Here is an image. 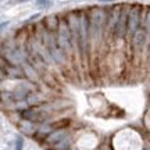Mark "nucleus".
<instances>
[{
    "label": "nucleus",
    "mask_w": 150,
    "mask_h": 150,
    "mask_svg": "<svg viewBox=\"0 0 150 150\" xmlns=\"http://www.w3.org/2000/svg\"><path fill=\"white\" fill-rule=\"evenodd\" d=\"M89 40L91 46L100 43L106 38V18L107 10L102 7H92L89 10Z\"/></svg>",
    "instance_id": "obj_1"
},
{
    "label": "nucleus",
    "mask_w": 150,
    "mask_h": 150,
    "mask_svg": "<svg viewBox=\"0 0 150 150\" xmlns=\"http://www.w3.org/2000/svg\"><path fill=\"white\" fill-rule=\"evenodd\" d=\"M56 38H57V43H59L60 49L65 53L67 57H70L74 46H72V36H71V31L70 27L67 24V20L64 18H60V24H59V29L56 32Z\"/></svg>",
    "instance_id": "obj_2"
},
{
    "label": "nucleus",
    "mask_w": 150,
    "mask_h": 150,
    "mask_svg": "<svg viewBox=\"0 0 150 150\" xmlns=\"http://www.w3.org/2000/svg\"><path fill=\"white\" fill-rule=\"evenodd\" d=\"M142 13H143V7L140 4L129 6V13H128V31L127 35L132 36L138 29L140 28V22H142Z\"/></svg>",
    "instance_id": "obj_3"
},
{
    "label": "nucleus",
    "mask_w": 150,
    "mask_h": 150,
    "mask_svg": "<svg viewBox=\"0 0 150 150\" xmlns=\"http://www.w3.org/2000/svg\"><path fill=\"white\" fill-rule=\"evenodd\" d=\"M128 13H129V6L122 4L121 10H120V16H118V21L114 28V33L112 36L117 39H124L127 36V31H128Z\"/></svg>",
    "instance_id": "obj_4"
},
{
    "label": "nucleus",
    "mask_w": 150,
    "mask_h": 150,
    "mask_svg": "<svg viewBox=\"0 0 150 150\" xmlns=\"http://www.w3.org/2000/svg\"><path fill=\"white\" fill-rule=\"evenodd\" d=\"M121 6H112L110 10H107V18H106V36L114 33V28L118 21Z\"/></svg>",
    "instance_id": "obj_5"
},
{
    "label": "nucleus",
    "mask_w": 150,
    "mask_h": 150,
    "mask_svg": "<svg viewBox=\"0 0 150 150\" xmlns=\"http://www.w3.org/2000/svg\"><path fill=\"white\" fill-rule=\"evenodd\" d=\"M21 117L24 120H28V121H32V122H39V121H43L46 114L43 111L42 107H29V108H24L21 111Z\"/></svg>",
    "instance_id": "obj_6"
},
{
    "label": "nucleus",
    "mask_w": 150,
    "mask_h": 150,
    "mask_svg": "<svg viewBox=\"0 0 150 150\" xmlns=\"http://www.w3.org/2000/svg\"><path fill=\"white\" fill-rule=\"evenodd\" d=\"M131 38H132V46H134V49L135 50H140L145 46L146 39H147V33H146V31L143 28H139Z\"/></svg>",
    "instance_id": "obj_7"
},
{
    "label": "nucleus",
    "mask_w": 150,
    "mask_h": 150,
    "mask_svg": "<svg viewBox=\"0 0 150 150\" xmlns=\"http://www.w3.org/2000/svg\"><path fill=\"white\" fill-rule=\"evenodd\" d=\"M22 71H24V76L25 78H28V79L31 81V82H35V81H38V78H39V74H38V70L33 67L29 61H24L22 63Z\"/></svg>",
    "instance_id": "obj_8"
},
{
    "label": "nucleus",
    "mask_w": 150,
    "mask_h": 150,
    "mask_svg": "<svg viewBox=\"0 0 150 150\" xmlns=\"http://www.w3.org/2000/svg\"><path fill=\"white\" fill-rule=\"evenodd\" d=\"M59 24H60V18L57 16H47L45 20H43V27L47 29L49 32L56 33L57 29H59Z\"/></svg>",
    "instance_id": "obj_9"
},
{
    "label": "nucleus",
    "mask_w": 150,
    "mask_h": 150,
    "mask_svg": "<svg viewBox=\"0 0 150 150\" xmlns=\"http://www.w3.org/2000/svg\"><path fill=\"white\" fill-rule=\"evenodd\" d=\"M65 136H67V132H65L64 129H59V131H54V132H50V134L46 136V139L50 145H56V143H59L61 139H64Z\"/></svg>",
    "instance_id": "obj_10"
},
{
    "label": "nucleus",
    "mask_w": 150,
    "mask_h": 150,
    "mask_svg": "<svg viewBox=\"0 0 150 150\" xmlns=\"http://www.w3.org/2000/svg\"><path fill=\"white\" fill-rule=\"evenodd\" d=\"M140 25L146 31V33L150 35V7L145 13H142V22H140Z\"/></svg>",
    "instance_id": "obj_11"
},
{
    "label": "nucleus",
    "mask_w": 150,
    "mask_h": 150,
    "mask_svg": "<svg viewBox=\"0 0 150 150\" xmlns=\"http://www.w3.org/2000/svg\"><path fill=\"white\" fill-rule=\"evenodd\" d=\"M20 127H21V131H22V132H25L27 135H32L33 131H35L33 122H32V121H28V120H25V121H24V122H22Z\"/></svg>",
    "instance_id": "obj_12"
},
{
    "label": "nucleus",
    "mask_w": 150,
    "mask_h": 150,
    "mask_svg": "<svg viewBox=\"0 0 150 150\" xmlns=\"http://www.w3.org/2000/svg\"><path fill=\"white\" fill-rule=\"evenodd\" d=\"M68 146H70V140H68V136H65L64 139H61L59 143H56L54 147L57 150H65V149H68Z\"/></svg>",
    "instance_id": "obj_13"
},
{
    "label": "nucleus",
    "mask_w": 150,
    "mask_h": 150,
    "mask_svg": "<svg viewBox=\"0 0 150 150\" xmlns=\"http://www.w3.org/2000/svg\"><path fill=\"white\" fill-rule=\"evenodd\" d=\"M36 6L40 8H46L50 6V0H36Z\"/></svg>",
    "instance_id": "obj_14"
},
{
    "label": "nucleus",
    "mask_w": 150,
    "mask_h": 150,
    "mask_svg": "<svg viewBox=\"0 0 150 150\" xmlns=\"http://www.w3.org/2000/svg\"><path fill=\"white\" fill-rule=\"evenodd\" d=\"M16 150H24V139L18 136L16 140Z\"/></svg>",
    "instance_id": "obj_15"
},
{
    "label": "nucleus",
    "mask_w": 150,
    "mask_h": 150,
    "mask_svg": "<svg viewBox=\"0 0 150 150\" xmlns=\"http://www.w3.org/2000/svg\"><path fill=\"white\" fill-rule=\"evenodd\" d=\"M8 24H10V22L8 21H4V22H0V33L3 32V31H4L6 28L8 27Z\"/></svg>",
    "instance_id": "obj_16"
},
{
    "label": "nucleus",
    "mask_w": 150,
    "mask_h": 150,
    "mask_svg": "<svg viewBox=\"0 0 150 150\" xmlns=\"http://www.w3.org/2000/svg\"><path fill=\"white\" fill-rule=\"evenodd\" d=\"M7 78V75H6V72H4V70L0 67V81H3V79H6Z\"/></svg>",
    "instance_id": "obj_17"
},
{
    "label": "nucleus",
    "mask_w": 150,
    "mask_h": 150,
    "mask_svg": "<svg viewBox=\"0 0 150 150\" xmlns=\"http://www.w3.org/2000/svg\"><path fill=\"white\" fill-rule=\"evenodd\" d=\"M100 1H103V3H108V1H115V0H100Z\"/></svg>",
    "instance_id": "obj_18"
},
{
    "label": "nucleus",
    "mask_w": 150,
    "mask_h": 150,
    "mask_svg": "<svg viewBox=\"0 0 150 150\" xmlns=\"http://www.w3.org/2000/svg\"><path fill=\"white\" fill-rule=\"evenodd\" d=\"M24 1H27V0H16V3H24Z\"/></svg>",
    "instance_id": "obj_19"
},
{
    "label": "nucleus",
    "mask_w": 150,
    "mask_h": 150,
    "mask_svg": "<svg viewBox=\"0 0 150 150\" xmlns=\"http://www.w3.org/2000/svg\"><path fill=\"white\" fill-rule=\"evenodd\" d=\"M149 60H150V50H149Z\"/></svg>",
    "instance_id": "obj_20"
},
{
    "label": "nucleus",
    "mask_w": 150,
    "mask_h": 150,
    "mask_svg": "<svg viewBox=\"0 0 150 150\" xmlns=\"http://www.w3.org/2000/svg\"><path fill=\"white\" fill-rule=\"evenodd\" d=\"M103 150H108V149H103Z\"/></svg>",
    "instance_id": "obj_21"
},
{
    "label": "nucleus",
    "mask_w": 150,
    "mask_h": 150,
    "mask_svg": "<svg viewBox=\"0 0 150 150\" xmlns=\"http://www.w3.org/2000/svg\"><path fill=\"white\" fill-rule=\"evenodd\" d=\"M147 150H150V149H147Z\"/></svg>",
    "instance_id": "obj_22"
}]
</instances>
